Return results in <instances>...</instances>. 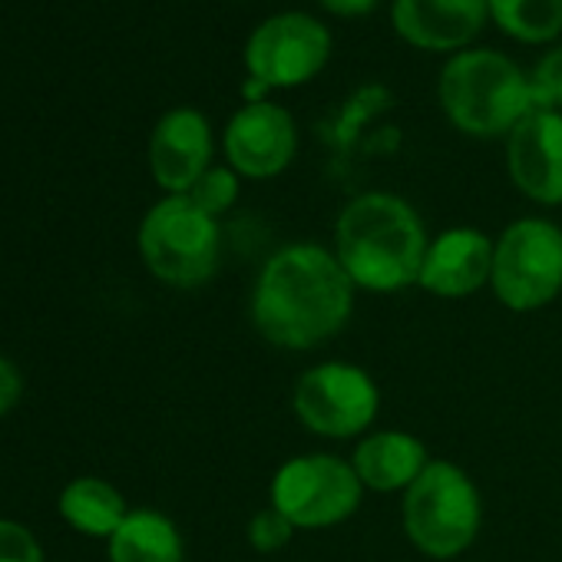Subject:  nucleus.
I'll list each match as a JSON object with an SVG mask.
<instances>
[{
	"mask_svg": "<svg viewBox=\"0 0 562 562\" xmlns=\"http://www.w3.org/2000/svg\"><path fill=\"white\" fill-rule=\"evenodd\" d=\"M315 4L331 14V18H341V21H361L368 18L381 0H315Z\"/></svg>",
	"mask_w": 562,
	"mask_h": 562,
	"instance_id": "b1692460",
	"label": "nucleus"
},
{
	"mask_svg": "<svg viewBox=\"0 0 562 562\" xmlns=\"http://www.w3.org/2000/svg\"><path fill=\"white\" fill-rule=\"evenodd\" d=\"M225 162L241 179H274L285 172L299 156V126L295 116L271 100L241 103L232 113L222 133Z\"/></svg>",
	"mask_w": 562,
	"mask_h": 562,
	"instance_id": "9d476101",
	"label": "nucleus"
},
{
	"mask_svg": "<svg viewBox=\"0 0 562 562\" xmlns=\"http://www.w3.org/2000/svg\"><path fill=\"white\" fill-rule=\"evenodd\" d=\"M212 126L205 113L176 106L159 116L149 136V172L166 195H189V189L212 169Z\"/></svg>",
	"mask_w": 562,
	"mask_h": 562,
	"instance_id": "ddd939ff",
	"label": "nucleus"
},
{
	"mask_svg": "<svg viewBox=\"0 0 562 562\" xmlns=\"http://www.w3.org/2000/svg\"><path fill=\"white\" fill-rule=\"evenodd\" d=\"M490 21L516 44H552L562 34V0H486Z\"/></svg>",
	"mask_w": 562,
	"mask_h": 562,
	"instance_id": "a211bd4d",
	"label": "nucleus"
},
{
	"mask_svg": "<svg viewBox=\"0 0 562 562\" xmlns=\"http://www.w3.org/2000/svg\"><path fill=\"white\" fill-rule=\"evenodd\" d=\"M493 238L480 228L457 225L430 238L417 285L443 302H460L490 285Z\"/></svg>",
	"mask_w": 562,
	"mask_h": 562,
	"instance_id": "4468645a",
	"label": "nucleus"
},
{
	"mask_svg": "<svg viewBox=\"0 0 562 562\" xmlns=\"http://www.w3.org/2000/svg\"><path fill=\"white\" fill-rule=\"evenodd\" d=\"M490 24L486 0H394L391 27L394 34L424 54H460Z\"/></svg>",
	"mask_w": 562,
	"mask_h": 562,
	"instance_id": "f8f14e48",
	"label": "nucleus"
},
{
	"mask_svg": "<svg viewBox=\"0 0 562 562\" xmlns=\"http://www.w3.org/2000/svg\"><path fill=\"white\" fill-rule=\"evenodd\" d=\"M238 189H241V176L232 169V166H212L192 189H189V199L209 212L212 218L225 215L235 202H238Z\"/></svg>",
	"mask_w": 562,
	"mask_h": 562,
	"instance_id": "6ab92c4d",
	"label": "nucleus"
},
{
	"mask_svg": "<svg viewBox=\"0 0 562 562\" xmlns=\"http://www.w3.org/2000/svg\"><path fill=\"white\" fill-rule=\"evenodd\" d=\"M427 245L424 218L407 199L394 192H361L338 212L331 251L355 289L391 295L420 281Z\"/></svg>",
	"mask_w": 562,
	"mask_h": 562,
	"instance_id": "f03ea898",
	"label": "nucleus"
},
{
	"mask_svg": "<svg viewBox=\"0 0 562 562\" xmlns=\"http://www.w3.org/2000/svg\"><path fill=\"white\" fill-rule=\"evenodd\" d=\"M331 60V31L305 14L281 11L261 21L241 50L245 77L271 90H295L312 83Z\"/></svg>",
	"mask_w": 562,
	"mask_h": 562,
	"instance_id": "1a4fd4ad",
	"label": "nucleus"
},
{
	"mask_svg": "<svg viewBox=\"0 0 562 562\" xmlns=\"http://www.w3.org/2000/svg\"><path fill=\"white\" fill-rule=\"evenodd\" d=\"M182 536L159 509H130L110 536V562H182Z\"/></svg>",
	"mask_w": 562,
	"mask_h": 562,
	"instance_id": "dca6fc26",
	"label": "nucleus"
},
{
	"mask_svg": "<svg viewBox=\"0 0 562 562\" xmlns=\"http://www.w3.org/2000/svg\"><path fill=\"white\" fill-rule=\"evenodd\" d=\"M506 172L536 205H562V113L532 110L506 136Z\"/></svg>",
	"mask_w": 562,
	"mask_h": 562,
	"instance_id": "9b49d317",
	"label": "nucleus"
},
{
	"mask_svg": "<svg viewBox=\"0 0 562 562\" xmlns=\"http://www.w3.org/2000/svg\"><path fill=\"white\" fill-rule=\"evenodd\" d=\"M490 289L509 312H539L562 292V228L526 215L493 238Z\"/></svg>",
	"mask_w": 562,
	"mask_h": 562,
	"instance_id": "423d86ee",
	"label": "nucleus"
},
{
	"mask_svg": "<svg viewBox=\"0 0 562 562\" xmlns=\"http://www.w3.org/2000/svg\"><path fill=\"white\" fill-rule=\"evenodd\" d=\"M21 391H24V381H21V371L14 361H8L0 355V417L11 414L21 401Z\"/></svg>",
	"mask_w": 562,
	"mask_h": 562,
	"instance_id": "5701e85b",
	"label": "nucleus"
},
{
	"mask_svg": "<svg viewBox=\"0 0 562 562\" xmlns=\"http://www.w3.org/2000/svg\"><path fill=\"white\" fill-rule=\"evenodd\" d=\"M401 522L414 549L424 555L457 559L480 536L483 496L463 467L450 460H430L404 493Z\"/></svg>",
	"mask_w": 562,
	"mask_h": 562,
	"instance_id": "20e7f679",
	"label": "nucleus"
},
{
	"mask_svg": "<svg viewBox=\"0 0 562 562\" xmlns=\"http://www.w3.org/2000/svg\"><path fill=\"white\" fill-rule=\"evenodd\" d=\"M355 281L318 241L278 248L258 271L248 318L281 351H312L341 335L355 315Z\"/></svg>",
	"mask_w": 562,
	"mask_h": 562,
	"instance_id": "f257e3e1",
	"label": "nucleus"
},
{
	"mask_svg": "<svg viewBox=\"0 0 562 562\" xmlns=\"http://www.w3.org/2000/svg\"><path fill=\"white\" fill-rule=\"evenodd\" d=\"M430 450L411 430H371L358 440L351 467L364 490L374 493H407L411 483L427 470Z\"/></svg>",
	"mask_w": 562,
	"mask_h": 562,
	"instance_id": "2eb2a0df",
	"label": "nucleus"
},
{
	"mask_svg": "<svg viewBox=\"0 0 562 562\" xmlns=\"http://www.w3.org/2000/svg\"><path fill=\"white\" fill-rule=\"evenodd\" d=\"M0 562H44V549L27 526L0 519Z\"/></svg>",
	"mask_w": 562,
	"mask_h": 562,
	"instance_id": "4be33fe9",
	"label": "nucleus"
},
{
	"mask_svg": "<svg viewBox=\"0 0 562 562\" xmlns=\"http://www.w3.org/2000/svg\"><path fill=\"white\" fill-rule=\"evenodd\" d=\"M529 83H532L536 110L562 113V44L539 57V64L529 74Z\"/></svg>",
	"mask_w": 562,
	"mask_h": 562,
	"instance_id": "412c9836",
	"label": "nucleus"
},
{
	"mask_svg": "<svg viewBox=\"0 0 562 562\" xmlns=\"http://www.w3.org/2000/svg\"><path fill=\"white\" fill-rule=\"evenodd\" d=\"M364 483L351 460L335 453H302L285 460L268 490V503L285 513L295 529H328L358 513Z\"/></svg>",
	"mask_w": 562,
	"mask_h": 562,
	"instance_id": "0eeeda50",
	"label": "nucleus"
},
{
	"mask_svg": "<svg viewBox=\"0 0 562 562\" xmlns=\"http://www.w3.org/2000/svg\"><path fill=\"white\" fill-rule=\"evenodd\" d=\"M437 100L453 130L476 139L509 136L532 103L529 74L506 54L470 47L453 54L437 80Z\"/></svg>",
	"mask_w": 562,
	"mask_h": 562,
	"instance_id": "7ed1b4c3",
	"label": "nucleus"
},
{
	"mask_svg": "<svg viewBox=\"0 0 562 562\" xmlns=\"http://www.w3.org/2000/svg\"><path fill=\"white\" fill-rule=\"evenodd\" d=\"M60 516L83 536L110 539L130 516V506L113 483L100 476H80L60 493Z\"/></svg>",
	"mask_w": 562,
	"mask_h": 562,
	"instance_id": "f3484780",
	"label": "nucleus"
},
{
	"mask_svg": "<svg viewBox=\"0 0 562 562\" xmlns=\"http://www.w3.org/2000/svg\"><path fill=\"white\" fill-rule=\"evenodd\" d=\"M292 411L315 437H364L381 414V387L351 361H322L295 381Z\"/></svg>",
	"mask_w": 562,
	"mask_h": 562,
	"instance_id": "6e6552de",
	"label": "nucleus"
},
{
	"mask_svg": "<svg viewBox=\"0 0 562 562\" xmlns=\"http://www.w3.org/2000/svg\"><path fill=\"white\" fill-rule=\"evenodd\" d=\"M245 532H248L251 549L261 552V555H268V552L285 549L299 529L292 526V519H289L285 513H278V509L268 503L265 509H258V513L248 519V529H245Z\"/></svg>",
	"mask_w": 562,
	"mask_h": 562,
	"instance_id": "aec40b11",
	"label": "nucleus"
},
{
	"mask_svg": "<svg viewBox=\"0 0 562 562\" xmlns=\"http://www.w3.org/2000/svg\"><path fill=\"white\" fill-rule=\"evenodd\" d=\"M136 245L149 274L172 289H199L218 268L222 232L189 195H166L143 215Z\"/></svg>",
	"mask_w": 562,
	"mask_h": 562,
	"instance_id": "39448f33",
	"label": "nucleus"
}]
</instances>
